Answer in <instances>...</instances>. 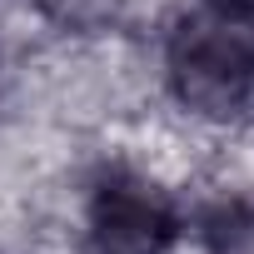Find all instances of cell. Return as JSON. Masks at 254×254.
Instances as JSON below:
<instances>
[{"instance_id":"cell-2","label":"cell","mask_w":254,"mask_h":254,"mask_svg":"<svg viewBox=\"0 0 254 254\" xmlns=\"http://www.w3.org/2000/svg\"><path fill=\"white\" fill-rule=\"evenodd\" d=\"M180 234L175 204L140 175L110 170L90 194V244L95 254H165Z\"/></svg>"},{"instance_id":"cell-1","label":"cell","mask_w":254,"mask_h":254,"mask_svg":"<svg viewBox=\"0 0 254 254\" xmlns=\"http://www.w3.org/2000/svg\"><path fill=\"white\" fill-rule=\"evenodd\" d=\"M170 90L204 120H244L254 110V10L204 5L170 35Z\"/></svg>"},{"instance_id":"cell-3","label":"cell","mask_w":254,"mask_h":254,"mask_svg":"<svg viewBox=\"0 0 254 254\" xmlns=\"http://www.w3.org/2000/svg\"><path fill=\"white\" fill-rule=\"evenodd\" d=\"M204 5H224V10H254V0H204Z\"/></svg>"}]
</instances>
